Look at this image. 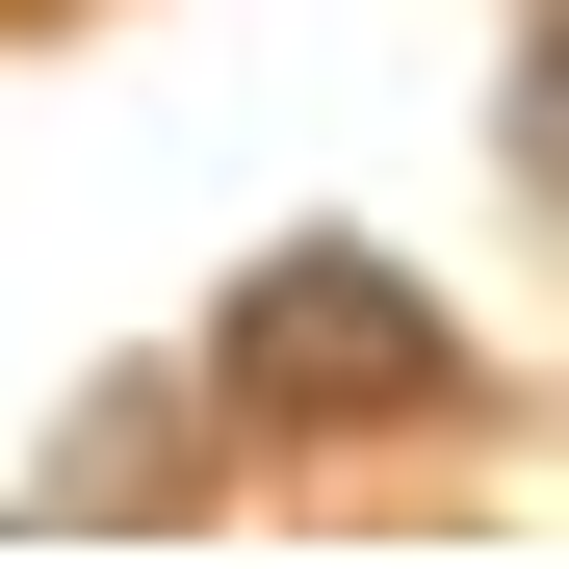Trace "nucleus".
Returning a JSON list of instances; mask_svg holds the SVG:
<instances>
[{
    "mask_svg": "<svg viewBox=\"0 0 569 569\" xmlns=\"http://www.w3.org/2000/svg\"><path fill=\"white\" fill-rule=\"evenodd\" d=\"M233 389L259 415H415L440 389V311H415L389 259H284L259 311H233Z\"/></svg>",
    "mask_w": 569,
    "mask_h": 569,
    "instance_id": "f257e3e1",
    "label": "nucleus"
}]
</instances>
